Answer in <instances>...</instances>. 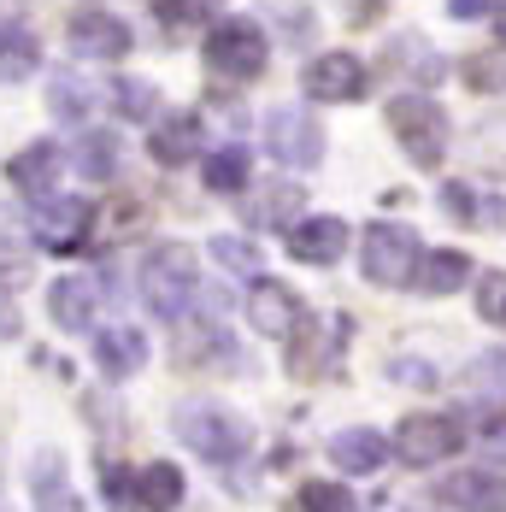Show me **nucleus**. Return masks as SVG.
Segmentation results:
<instances>
[{"label": "nucleus", "mask_w": 506, "mask_h": 512, "mask_svg": "<svg viewBox=\"0 0 506 512\" xmlns=\"http://www.w3.org/2000/svg\"><path fill=\"white\" fill-rule=\"evenodd\" d=\"M101 489H106V501L124 512V507H136L142 501V471H124V465H101Z\"/></svg>", "instance_id": "f704fd0d"}, {"label": "nucleus", "mask_w": 506, "mask_h": 512, "mask_svg": "<svg viewBox=\"0 0 506 512\" xmlns=\"http://www.w3.org/2000/svg\"><path fill=\"white\" fill-rule=\"evenodd\" d=\"M71 48L83 59H124L130 53V24L112 12H77L71 18Z\"/></svg>", "instance_id": "ddd939ff"}, {"label": "nucleus", "mask_w": 506, "mask_h": 512, "mask_svg": "<svg viewBox=\"0 0 506 512\" xmlns=\"http://www.w3.org/2000/svg\"><path fill=\"white\" fill-rule=\"evenodd\" d=\"M448 12L454 18H483V12H495V0H448Z\"/></svg>", "instance_id": "c03bdc74"}, {"label": "nucleus", "mask_w": 506, "mask_h": 512, "mask_svg": "<svg viewBox=\"0 0 506 512\" xmlns=\"http://www.w3.org/2000/svg\"><path fill=\"white\" fill-rule=\"evenodd\" d=\"M48 112H53V118H89V112H95V95H89L77 77H53Z\"/></svg>", "instance_id": "c756f323"}, {"label": "nucleus", "mask_w": 506, "mask_h": 512, "mask_svg": "<svg viewBox=\"0 0 506 512\" xmlns=\"http://www.w3.org/2000/svg\"><path fill=\"white\" fill-rule=\"evenodd\" d=\"M442 206H448L454 224H477V195H471L465 183H448V189H442Z\"/></svg>", "instance_id": "ea45409f"}, {"label": "nucleus", "mask_w": 506, "mask_h": 512, "mask_svg": "<svg viewBox=\"0 0 506 512\" xmlns=\"http://www.w3.org/2000/svg\"><path fill=\"white\" fill-rule=\"evenodd\" d=\"M201 177H206V189H218V195H242L248 189V148H218V154L201 165Z\"/></svg>", "instance_id": "a878e982"}, {"label": "nucleus", "mask_w": 506, "mask_h": 512, "mask_svg": "<svg viewBox=\"0 0 506 512\" xmlns=\"http://www.w3.org/2000/svg\"><path fill=\"white\" fill-rule=\"evenodd\" d=\"M177 365H183V371H236L242 359H236V342H230L224 330L195 324V330L177 336Z\"/></svg>", "instance_id": "2eb2a0df"}, {"label": "nucleus", "mask_w": 506, "mask_h": 512, "mask_svg": "<svg viewBox=\"0 0 506 512\" xmlns=\"http://www.w3.org/2000/svg\"><path fill=\"white\" fill-rule=\"evenodd\" d=\"M201 148V118L195 112H171V118H159L148 130V154L159 165H189Z\"/></svg>", "instance_id": "a211bd4d"}, {"label": "nucleus", "mask_w": 506, "mask_h": 512, "mask_svg": "<svg viewBox=\"0 0 506 512\" xmlns=\"http://www.w3.org/2000/svg\"><path fill=\"white\" fill-rule=\"evenodd\" d=\"M465 277H471V259L459 254V248H436V254H424L412 283L424 295H454V289H465Z\"/></svg>", "instance_id": "b1692460"}, {"label": "nucleus", "mask_w": 506, "mask_h": 512, "mask_svg": "<svg viewBox=\"0 0 506 512\" xmlns=\"http://www.w3.org/2000/svg\"><path fill=\"white\" fill-rule=\"evenodd\" d=\"M389 371H395L401 383H436V371H430V365H418V359H395Z\"/></svg>", "instance_id": "79ce46f5"}, {"label": "nucleus", "mask_w": 506, "mask_h": 512, "mask_svg": "<svg viewBox=\"0 0 506 512\" xmlns=\"http://www.w3.org/2000/svg\"><path fill=\"white\" fill-rule=\"evenodd\" d=\"M206 71H218V77H230V83H253L259 71H265V30L253 24V18H224V24H212L206 30Z\"/></svg>", "instance_id": "20e7f679"}, {"label": "nucleus", "mask_w": 506, "mask_h": 512, "mask_svg": "<svg viewBox=\"0 0 506 512\" xmlns=\"http://www.w3.org/2000/svg\"><path fill=\"white\" fill-rule=\"evenodd\" d=\"M212 259L224 271H242V277H259V248L242 242V236H212Z\"/></svg>", "instance_id": "473e14b6"}, {"label": "nucleus", "mask_w": 506, "mask_h": 512, "mask_svg": "<svg viewBox=\"0 0 506 512\" xmlns=\"http://www.w3.org/2000/svg\"><path fill=\"white\" fill-rule=\"evenodd\" d=\"M383 65H395V77H412V83H436V77L448 71V65H442V53L430 48L424 36H412V30L395 36V42L383 48Z\"/></svg>", "instance_id": "5701e85b"}, {"label": "nucleus", "mask_w": 506, "mask_h": 512, "mask_svg": "<svg viewBox=\"0 0 506 512\" xmlns=\"http://www.w3.org/2000/svg\"><path fill=\"white\" fill-rule=\"evenodd\" d=\"M36 242L53 248V254H71L89 230H95V206L89 201H71V195H48V201L36 206Z\"/></svg>", "instance_id": "1a4fd4ad"}, {"label": "nucleus", "mask_w": 506, "mask_h": 512, "mask_svg": "<svg viewBox=\"0 0 506 512\" xmlns=\"http://www.w3.org/2000/svg\"><path fill=\"white\" fill-rule=\"evenodd\" d=\"M477 318L506 330V271H483L477 277Z\"/></svg>", "instance_id": "72a5a7b5"}, {"label": "nucleus", "mask_w": 506, "mask_h": 512, "mask_svg": "<svg viewBox=\"0 0 506 512\" xmlns=\"http://www.w3.org/2000/svg\"><path fill=\"white\" fill-rule=\"evenodd\" d=\"M30 483H36V512H83L77 489H71V477H65V460H59L53 448H48V454H36Z\"/></svg>", "instance_id": "4be33fe9"}, {"label": "nucleus", "mask_w": 506, "mask_h": 512, "mask_svg": "<svg viewBox=\"0 0 506 512\" xmlns=\"http://www.w3.org/2000/svg\"><path fill=\"white\" fill-rule=\"evenodd\" d=\"M6 177H12V189H24V195L48 201L53 183H59V148H53V142H30L24 154L6 159Z\"/></svg>", "instance_id": "dca6fc26"}, {"label": "nucleus", "mask_w": 506, "mask_h": 512, "mask_svg": "<svg viewBox=\"0 0 506 512\" xmlns=\"http://www.w3.org/2000/svg\"><path fill=\"white\" fill-rule=\"evenodd\" d=\"M36 59H42V48H36V36L24 24H0V77L24 83L36 71Z\"/></svg>", "instance_id": "393cba45"}, {"label": "nucleus", "mask_w": 506, "mask_h": 512, "mask_svg": "<svg viewBox=\"0 0 506 512\" xmlns=\"http://www.w3.org/2000/svg\"><path fill=\"white\" fill-rule=\"evenodd\" d=\"M142 501H148L153 512H177L183 507V471L171 460H153L148 471H142Z\"/></svg>", "instance_id": "cd10ccee"}, {"label": "nucleus", "mask_w": 506, "mask_h": 512, "mask_svg": "<svg viewBox=\"0 0 506 512\" xmlns=\"http://www.w3.org/2000/svg\"><path fill=\"white\" fill-rule=\"evenodd\" d=\"M436 495L448 501L454 512H506V477L501 471H454L436 483Z\"/></svg>", "instance_id": "9b49d317"}, {"label": "nucleus", "mask_w": 506, "mask_h": 512, "mask_svg": "<svg viewBox=\"0 0 506 512\" xmlns=\"http://www.w3.org/2000/svg\"><path fill=\"white\" fill-rule=\"evenodd\" d=\"M171 430L183 436V448H195L206 465H230L248 454L253 430L236 418V412L212 407V401H183V407L171 412Z\"/></svg>", "instance_id": "f257e3e1"}, {"label": "nucleus", "mask_w": 506, "mask_h": 512, "mask_svg": "<svg viewBox=\"0 0 506 512\" xmlns=\"http://www.w3.org/2000/svg\"><path fill=\"white\" fill-rule=\"evenodd\" d=\"M465 83H471V95H501L506 89V53H471L465 59Z\"/></svg>", "instance_id": "7c9ffc66"}, {"label": "nucleus", "mask_w": 506, "mask_h": 512, "mask_svg": "<svg viewBox=\"0 0 506 512\" xmlns=\"http://www.w3.org/2000/svg\"><path fill=\"white\" fill-rule=\"evenodd\" d=\"M77 171H83L89 183L118 177V136H112V130H89V136L77 142Z\"/></svg>", "instance_id": "bb28decb"}, {"label": "nucleus", "mask_w": 506, "mask_h": 512, "mask_svg": "<svg viewBox=\"0 0 506 512\" xmlns=\"http://www.w3.org/2000/svg\"><path fill=\"white\" fill-rule=\"evenodd\" d=\"M248 324L259 330V336H295L306 324V307H301V295L289 289V283H277V277H253V289H248Z\"/></svg>", "instance_id": "6e6552de"}, {"label": "nucleus", "mask_w": 506, "mask_h": 512, "mask_svg": "<svg viewBox=\"0 0 506 512\" xmlns=\"http://www.w3.org/2000/svg\"><path fill=\"white\" fill-rule=\"evenodd\" d=\"M342 248H348V224L342 218H301L289 230V254L301 265H336Z\"/></svg>", "instance_id": "4468645a"}, {"label": "nucleus", "mask_w": 506, "mask_h": 512, "mask_svg": "<svg viewBox=\"0 0 506 512\" xmlns=\"http://www.w3.org/2000/svg\"><path fill=\"white\" fill-rule=\"evenodd\" d=\"M477 224L483 230H506V201H477Z\"/></svg>", "instance_id": "37998d69"}, {"label": "nucleus", "mask_w": 506, "mask_h": 512, "mask_svg": "<svg viewBox=\"0 0 506 512\" xmlns=\"http://www.w3.org/2000/svg\"><path fill=\"white\" fill-rule=\"evenodd\" d=\"M306 195L301 183H289V177H277V183H259L248 195V218L259 230H289V212H301Z\"/></svg>", "instance_id": "412c9836"}, {"label": "nucleus", "mask_w": 506, "mask_h": 512, "mask_svg": "<svg viewBox=\"0 0 506 512\" xmlns=\"http://www.w3.org/2000/svg\"><path fill=\"white\" fill-rule=\"evenodd\" d=\"M283 365H289V377H301V383L330 377V371H336V336H330V324H312V318H306L301 330L289 336Z\"/></svg>", "instance_id": "f8f14e48"}, {"label": "nucleus", "mask_w": 506, "mask_h": 512, "mask_svg": "<svg viewBox=\"0 0 506 512\" xmlns=\"http://www.w3.org/2000/svg\"><path fill=\"white\" fill-rule=\"evenodd\" d=\"M389 130H395V142L406 148L412 165H442L448 154V112L430 101V95H395L389 101Z\"/></svg>", "instance_id": "7ed1b4c3"}, {"label": "nucleus", "mask_w": 506, "mask_h": 512, "mask_svg": "<svg viewBox=\"0 0 506 512\" xmlns=\"http://www.w3.org/2000/svg\"><path fill=\"white\" fill-rule=\"evenodd\" d=\"M489 18H495V30H501V42H506V0H495V12H489Z\"/></svg>", "instance_id": "49530a36"}, {"label": "nucleus", "mask_w": 506, "mask_h": 512, "mask_svg": "<svg viewBox=\"0 0 506 512\" xmlns=\"http://www.w3.org/2000/svg\"><path fill=\"white\" fill-rule=\"evenodd\" d=\"M112 101H118L124 118H142V124L159 112V95H153L148 83H136V77H118V83H112Z\"/></svg>", "instance_id": "2f4dec72"}, {"label": "nucleus", "mask_w": 506, "mask_h": 512, "mask_svg": "<svg viewBox=\"0 0 506 512\" xmlns=\"http://www.w3.org/2000/svg\"><path fill=\"white\" fill-rule=\"evenodd\" d=\"M265 148L277 165H318L324 159V124L295 112V106H277L265 118Z\"/></svg>", "instance_id": "0eeeda50"}, {"label": "nucleus", "mask_w": 506, "mask_h": 512, "mask_svg": "<svg viewBox=\"0 0 506 512\" xmlns=\"http://www.w3.org/2000/svg\"><path fill=\"white\" fill-rule=\"evenodd\" d=\"M459 448V418H448V412H412V418H401V430H395V454H401L406 465H436L448 460Z\"/></svg>", "instance_id": "423d86ee"}, {"label": "nucleus", "mask_w": 506, "mask_h": 512, "mask_svg": "<svg viewBox=\"0 0 506 512\" xmlns=\"http://www.w3.org/2000/svg\"><path fill=\"white\" fill-rule=\"evenodd\" d=\"M0 336H18V312L0 301Z\"/></svg>", "instance_id": "a18cd8bd"}, {"label": "nucleus", "mask_w": 506, "mask_h": 512, "mask_svg": "<svg viewBox=\"0 0 506 512\" xmlns=\"http://www.w3.org/2000/svg\"><path fill=\"white\" fill-rule=\"evenodd\" d=\"M465 389L471 395H489V401H506V348L501 354H477L465 365Z\"/></svg>", "instance_id": "c85d7f7f"}, {"label": "nucleus", "mask_w": 506, "mask_h": 512, "mask_svg": "<svg viewBox=\"0 0 506 512\" xmlns=\"http://www.w3.org/2000/svg\"><path fill=\"white\" fill-rule=\"evenodd\" d=\"M153 12L165 18V24H201L218 12V0H153Z\"/></svg>", "instance_id": "58836bf2"}, {"label": "nucleus", "mask_w": 506, "mask_h": 512, "mask_svg": "<svg viewBox=\"0 0 506 512\" xmlns=\"http://www.w3.org/2000/svg\"><path fill=\"white\" fill-rule=\"evenodd\" d=\"M477 448H483L489 460H506V407L477 412Z\"/></svg>", "instance_id": "e433bc0d"}, {"label": "nucleus", "mask_w": 506, "mask_h": 512, "mask_svg": "<svg viewBox=\"0 0 506 512\" xmlns=\"http://www.w3.org/2000/svg\"><path fill=\"white\" fill-rule=\"evenodd\" d=\"M142 224H148V212H142L136 201H118V206H106L101 212V236L106 242H124V236H136Z\"/></svg>", "instance_id": "c9c22d12"}, {"label": "nucleus", "mask_w": 506, "mask_h": 512, "mask_svg": "<svg viewBox=\"0 0 506 512\" xmlns=\"http://www.w3.org/2000/svg\"><path fill=\"white\" fill-rule=\"evenodd\" d=\"M365 65H359L354 53H324V59H312L301 71V89L312 95V101H324V106H336V101H359L365 95Z\"/></svg>", "instance_id": "9d476101"}, {"label": "nucleus", "mask_w": 506, "mask_h": 512, "mask_svg": "<svg viewBox=\"0 0 506 512\" xmlns=\"http://www.w3.org/2000/svg\"><path fill=\"white\" fill-rule=\"evenodd\" d=\"M30 283V259L18 248H0V289H24Z\"/></svg>", "instance_id": "a19ab883"}, {"label": "nucleus", "mask_w": 506, "mask_h": 512, "mask_svg": "<svg viewBox=\"0 0 506 512\" xmlns=\"http://www.w3.org/2000/svg\"><path fill=\"white\" fill-rule=\"evenodd\" d=\"M359 265H365V277H371V283L401 289V283L418 277L424 248H418V236H412L406 224H371V230L359 236Z\"/></svg>", "instance_id": "39448f33"}, {"label": "nucleus", "mask_w": 506, "mask_h": 512, "mask_svg": "<svg viewBox=\"0 0 506 512\" xmlns=\"http://www.w3.org/2000/svg\"><path fill=\"white\" fill-rule=\"evenodd\" d=\"M348 489L342 483H301V512H348Z\"/></svg>", "instance_id": "4c0bfd02"}, {"label": "nucleus", "mask_w": 506, "mask_h": 512, "mask_svg": "<svg viewBox=\"0 0 506 512\" xmlns=\"http://www.w3.org/2000/svg\"><path fill=\"white\" fill-rule=\"evenodd\" d=\"M189 295H195V254H189L183 242L153 248V254L142 259V301L153 307V318L177 324L183 307H189Z\"/></svg>", "instance_id": "f03ea898"}, {"label": "nucleus", "mask_w": 506, "mask_h": 512, "mask_svg": "<svg viewBox=\"0 0 506 512\" xmlns=\"http://www.w3.org/2000/svg\"><path fill=\"white\" fill-rule=\"evenodd\" d=\"M48 312L59 330H71V336H83L89 324H95V283L89 277H59L48 295Z\"/></svg>", "instance_id": "aec40b11"}, {"label": "nucleus", "mask_w": 506, "mask_h": 512, "mask_svg": "<svg viewBox=\"0 0 506 512\" xmlns=\"http://www.w3.org/2000/svg\"><path fill=\"white\" fill-rule=\"evenodd\" d=\"M389 448H395V442H383V430L354 424V430H336L330 460H336V471H348V477H365V471H377V465L389 460Z\"/></svg>", "instance_id": "f3484780"}, {"label": "nucleus", "mask_w": 506, "mask_h": 512, "mask_svg": "<svg viewBox=\"0 0 506 512\" xmlns=\"http://www.w3.org/2000/svg\"><path fill=\"white\" fill-rule=\"evenodd\" d=\"M95 365H101V377H136V371L148 365V336L130 330V324L101 330V342H95Z\"/></svg>", "instance_id": "6ab92c4d"}]
</instances>
